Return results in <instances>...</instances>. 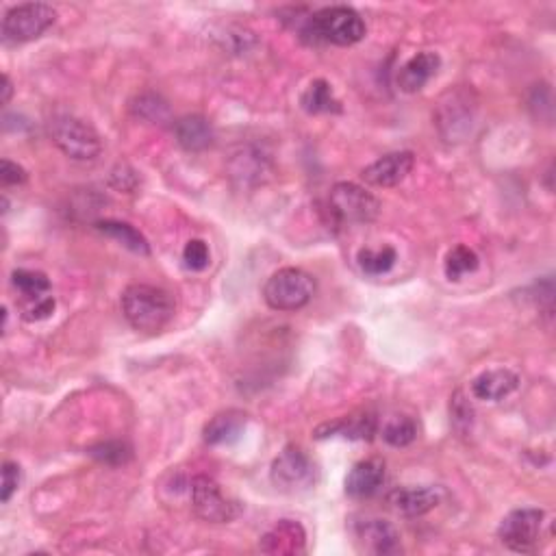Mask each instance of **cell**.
<instances>
[{
    "label": "cell",
    "instance_id": "1",
    "mask_svg": "<svg viewBox=\"0 0 556 556\" xmlns=\"http://www.w3.org/2000/svg\"><path fill=\"white\" fill-rule=\"evenodd\" d=\"M174 298L166 289L135 283L124 289L122 294V313L139 333H159L174 318Z\"/></svg>",
    "mask_w": 556,
    "mask_h": 556
},
{
    "label": "cell",
    "instance_id": "2",
    "mask_svg": "<svg viewBox=\"0 0 556 556\" xmlns=\"http://www.w3.org/2000/svg\"><path fill=\"white\" fill-rule=\"evenodd\" d=\"M365 22L352 7L335 5L315 11L302 27V37L311 44L352 46L365 37Z\"/></svg>",
    "mask_w": 556,
    "mask_h": 556
},
{
    "label": "cell",
    "instance_id": "3",
    "mask_svg": "<svg viewBox=\"0 0 556 556\" xmlns=\"http://www.w3.org/2000/svg\"><path fill=\"white\" fill-rule=\"evenodd\" d=\"M48 131L61 153L74 161H94L103 153V139L94 126L70 113H59L50 120Z\"/></svg>",
    "mask_w": 556,
    "mask_h": 556
},
{
    "label": "cell",
    "instance_id": "4",
    "mask_svg": "<svg viewBox=\"0 0 556 556\" xmlns=\"http://www.w3.org/2000/svg\"><path fill=\"white\" fill-rule=\"evenodd\" d=\"M315 296V278L300 268H281L263 285V298L274 311H300Z\"/></svg>",
    "mask_w": 556,
    "mask_h": 556
},
{
    "label": "cell",
    "instance_id": "5",
    "mask_svg": "<svg viewBox=\"0 0 556 556\" xmlns=\"http://www.w3.org/2000/svg\"><path fill=\"white\" fill-rule=\"evenodd\" d=\"M328 211L339 226L374 222L381 202L357 183H337L328 196Z\"/></svg>",
    "mask_w": 556,
    "mask_h": 556
},
{
    "label": "cell",
    "instance_id": "6",
    "mask_svg": "<svg viewBox=\"0 0 556 556\" xmlns=\"http://www.w3.org/2000/svg\"><path fill=\"white\" fill-rule=\"evenodd\" d=\"M57 22V11L46 3H24L11 7L3 18V40L27 44L42 37Z\"/></svg>",
    "mask_w": 556,
    "mask_h": 556
},
{
    "label": "cell",
    "instance_id": "7",
    "mask_svg": "<svg viewBox=\"0 0 556 556\" xmlns=\"http://www.w3.org/2000/svg\"><path fill=\"white\" fill-rule=\"evenodd\" d=\"M543 522H546V511L533 507L515 509L509 515H504V520L498 526V537L509 550L530 554L539 546Z\"/></svg>",
    "mask_w": 556,
    "mask_h": 556
},
{
    "label": "cell",
    "instance_id": "8",
    "mask_svg": "<svg viewBox=\"0 0 556 556\" xmlns=\"http://www.w3.org/2000/svg\"><path fill=\"white\" fill-rule=\"evenodd\" d=\"M272 485L285 494H300L315 483V465L298 446H287L272 463Z\"/></svg>",
    "mask_w": 556,
    "mask_h": 556
},
{
    "label": "cell",
    "instance_id": "9",
    "mask_svg": "<svg viewBox=\"0 0 556 556\" xmlns=\"http://www.w3.org/2000/svg\"><path fill=\"white\" fill-rule=\"evenodd\" d=\"M189 496H192L194 513L205 522L226 524L239 515L237 504L222 494L220 485L211 476H196L189 485Z\"/></svg>",
    "mask_w": 556,
    "mask_h": 556
},
{
    "label": "cell",
    "instance_id": "10",
    "mask_svg": "<svg viewBox=\"0 0 556 556\" xmlns=\"http://www.w3.org/2000/svg\"><path fill=\"white\" fill-rule=\"evenodd\" d=\"M476 105L472 103V92L454 90L448 92L437 107V126L448 142H461V137L470 133L474 124Z\"/></svg>",
    "mask_w": 556,
    "mask_h": 556
},
{
    "label": "cell",
    "instance_id": "11",
    "mask_svg": "<svg viewBox=\"0 0 556 556\" xmlns=\"http://www.w3.org/2000/svg\"><path fill=\"white\" fill-rule=\"evenodd\" d=\"M413 166L415 155L409 150H398V153L383 155L381 159L370 163L368 168H363L361 179L374 187H394L407 179Z\"/></svg>",
    "mask_w": 556,
    "mask_h": 556
},
{
    "label": "cell",
    "instance_id": "12",
    "mask_svg": "<svg viewBox=\"0 0 556 556\" xmlns=\"http://www.w3.org/2000/svg\"><path fill=\"white\" fill-rule=\"evenodd\" d=\"M355 537L359 548L376 556H391L402 552L400 535L394 524L385 520H363L355 526Z\"/></svg>",
    "mask_w": 556,
    "mask_h": 556
},
{
    "label": "cell",
    "instance_id": "13",
    "mask_svg": "<svg viewBox=\"0 0 556 556\" xmlns=\"http://www.w3.org/2000/svg\"><path fill=\"white\" fill-rule=\"evenodd\" d=\"M259 550L272 556H294L307 550V533L294 520L276 522L259 541Z\"/></svg>",
    "mask_w": 556,
    "mask_h": 556
},
{
    "label": "cell",
    "instance_id": "14",
    "mask_svg": "<svg viewBox=\"0 0 556 556\" xmlns=\"http://www.w3.org/2000/svg\"><path fill=\"white\" fill-rule=\"evenodd\" d=\"M517 387H520V376L509 368L485 370L476 378H472L470 383L472 396L476 400H485V402H500L504 398H509Z\"/></svg>",
    "mask_w": 556,
    "mask_h": 556
},
{
    "label": "cell",
    "instance_id": "15",
    "mask_svg": "<svg viewBox=\"0 0 556 556\" xmlns=\"http://www.w3.org/2000/svg\"><path fill=\"white\" fill-rule=\"evenodd\" d=\"M439 68H441V57L433 53V50L417 53L398 70V79H396L398 87L407 94L420 92L424 90V85L435 77Z\"/></svg>",
    "mask_w": 556,
    "mask_h": 556
},
{
    "label": "cell",
    "instance_id": "16",
    "mask_svg": "<svg viewBox=\"0 0 556 556\" xmlns=\"http://www.w3.org/2000/svg\"><path fill=\"white\" fill-rule=\"evenodd\" d=\"M439 502L441 491L437 487L394 489L389 494V507L402 517H422L431 513Z\"/></svg>",
    "mask_w": 556,
    "mask_h": 556
},
{
    "label": "cell",
    "instance_id": "17",
    "mask_svg": "<svg viewBox=\"0 0 556 556\" xmlns=\"http://www.w3.org/2000/svg\"><path fill=\"white\" fill-rule=\"evenodd\" d=\"M385 483V463L381 459H365L352 467L346 478V494L350 498H372Z\"/></svg>",
    "mask_w": 556,
    "mask_h": 556
},
{
    "label": "cell",
    "instance_id": "18",
    "mask_svg": "<svg viewBox=\"0 0 556 556\" xmlns=\"http://www.w3.org/2000/svg\"><path fill=\"white\" fill-rule=\"evenodd\" d=\"M248 424V415L239 409H229L222 411L218 415H213L207 422L205 431H202V439L209 446H229L244 435Z\"/></svg>",
    "mask_w": 556,
    "mask_h": 556
},
{
    "label": "cell",
    "instance_id": "19",
    "mask_svg": "<svg viewBox=\"0 0 556 556\" xmlns=\"http://www.w3.org/2000/svg\"><path fill=\"white\" fill-rule=\"evenodd\" d=\"M174 135L176 142L181 148H185L187 153H202L207 150L216 133H213V126L205 116H183L174 122Z\"/></svg>",
    "mask_w": 556,
    "mask_h": 556
},
{
    "label": "cell",
    "instance_id": "20",
    "mask_svg": "<svg viewBox=\"0 0 556 556\" xmlns=\"http://www.w3.org/2000/svg\"><path fill=\"white\" fill-rule=\"evenodd\" d=\"M300 107L305 109L309 116H318V113H341V103L333 94V87L324 79H315L307 85V90L300 94Z\"/></svg>",
    "mask_w": 556,
    "mask_h": 556
},
{
    "label": "cell",
    "instance_id": "21",
    "mask_svg": "<svg viewBox=\"0 0 556 556\" xmlns=\"http://www.w3.org/2000/svg\"><path fill=\"white\" fill-rule=\"evenodd\" d=\"M96 229L103 235L116 239L120 246L135 252V255H142V257L150 255L148 239L131 224L118 222V220H100V222H96Z\"/></svg>",
    "mask_w": 556,
    "mask_h": 556
},
{
    "label": "cell",
    "instance_id": "22",
    "mask_svg": "<svg viewBox=\"0 0 556 556\" xmlns=\"http://www.w3.org/2000/svg\"><path fill=\"white\" fill-rule=\"evenodd\" d=\"M11 285L16 287V292L22 296L24 302L44 298L50 294V281L44 272L37 270H16L11 274Z\"/></svg>",
    "mask_w": 556,
    "mask_h": 556
},
{
    "label": "cell",
    "instance_id": "23",
    "mask_svg": "<svg viewBox=\"0 0 556 556\" xmlns=\"http://www.w3.org/2000/svg\"><path fill=\"white\" fill-rule=\"evenodd\" d=\"M357 261H359V268L365 274L383 276V274L394 270V265L398 261V252H396V248H391V246H383L378 250L361 248L359 255H357Z\"/></svg>",
    "mask_w": 556,
    "mask_h": 556
},
{
    "label": "cell",
    "instance_id": "24",
    "mask_svg": "<svg viewBox=\"0 0 556 556\" xmlns=\"http://www.w3.org/2000/svg\"><path fill=\"white\" fill-rule=\"evenodd\" d=\"M480 259L476 255V250H472L470 246L459 244L454 246L444 261V272L450 278V281H461L465 274H472L478 270Z\"/></svg>",
    "mask_w": 556,
    "mask_h": 556
},
{
    "label": "cell",
    "instance_id": "25",
    "mask_svg": "<svg viewBox=\"0 0 556 556\" xmlns=\"http://www.w3.org/2000/svg\"><path fill=\"white\" fill-rule=\"evenodd\" d=\"M383 439L394 448H407L417 439V424L407 415L391 417L383 426Z\"/></svg>",
    "mask_w": 556,
    "mask_h": 556
},
{
    "label": "cell",
    "instance_id": "26",
    "mask_svg": "<svg viewBox=\"0 0 556 556\" xmlns=\"http://www.w3.org/2000/svg\"><path fill=\"white\" fill-rule=\"evenodd\" d=\"M137 118H142L146 122L153 124H163L170 118V107L166 100L157 94H142L133 105Z\"/></svg>",
    "mask_w": 556,
    "mask_h": 556
},
{
    "label": "cell",
    "instance_id": "27",
    "mask_svg": "<svg viewBox=\"0 0 556 556\" xmlns=\"http://www.w3.org/2000/svg\"><path fill=\"white\" fill-rule=\"evenodd\" d=\"M450 417L454 431L461 435H470L474 426V407L472 402L465 398L463 391H454V396L450 398Z\"/></svg>",
    "mask_w": 556,
    "mask_h": 556
},
{
    "label": "cell",
    "instance_id": "28",
    "mask_svg": "<svg viewBox=\"0 0 556 556\" xmlns=\"http://www.w3.org/2000/svg\"><path fill=\"white\" fill-rule=\"evenodd\" d=\"M90 454L100 463L124 465L131 459V448L126 444H120V441H105V444H98V446L90 448Z\"/></svg>",
    "mask_w": 556,
    "mask_h": 556
},
{
    "label": "cell",
    "instance_id": "29",
    "mask_svg": "<svg viewBox=\"0 0 556 556\" xmlns=\"http://www.w3.org/2000/svg\"><path fill=\"white\" fill-rule=\"evenodd\" d=\"M183 261H185V268L192 272L207 270L211 261L209 246L202 242V239H189L183 248Z\"/></svg>",
    "mask_w": 556,
    "mask_h": 556
},
{
    "label": "cell",
    "instance_id": "30",
    "mask_svg": "<svg viewBox=\"0 0 556 556\" xmlns=\"http://www.w3.org/2000/svg\"><path fill=\"white\" fill-rule=\"evenodd\" d=\"M109 183H111V187H116L118 192L131 194L139 185V174L131 166H126V163H118V166L113 168L109 174Z\"/></svg>",
    "mask_w": 556,
    "mask_h": 556
},
{
    "label": "cell",
    "instance_id": "31",
    "mask_svg": "<svg viewBox=\"0 0 556 556\" xmlns=\"http://www.w3.org/2000/svg\"><path fill=\"white\" fill-rule=\"evenodd\" d=\"M24 320H29V322H40V320H46L53 315L55 311V298L53 296H44V298H37V300H29V302H24Z\"/></svg>",
    "mask_w": 556,
    "mask_h": 556
},
{
    "label": "cell",
    "instance_id": "32",
    "mask_svg": "<svg viewBox=\"0 0 556 556\" xmlns=\"http://www.w3.org/2000/svg\"><path fill=\"white\" fill-rule=\"evenodd\" d=\"M20 478H22L20 465L14 461H5L3 463V491H0V500H3V504H7L11 498H14V494L20 487Z\"/></svg>",
    "mask_w": 556,
    "mask_h": 556
},
{
    "label": "cell",
    "instance_id": "33",
    "mask_svg": "<svg viewBox=\"0 0 556 556\" xmlns=\"http://www.w3.org/2000/svg\"><path fill=\"white\" fill-rule=\"evenodd\" d=\"M0 179H3V185H22L27 183L29 174L18 163L3 159V170H0Z\"/></svg>",
    "mask_w": 556,
    "mask_h": 556
},
{
    "label": "cell",
    "instance_id": "34",
    "mask_svg": "<svg viewBox=\"0 0 556 556\" xmlns=\"http://www.w3.org/2000/svg\"><path fill=\"white\" fill-rule=\"evenodd\" d=\"M11 94H14V85H11V79L7 74H3V105H9Z\"/></svg>",
    "mask_w": 556,
    "mask_h": 556
}]
</instances>
